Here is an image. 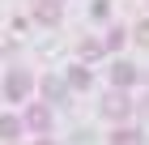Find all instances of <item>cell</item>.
<instances>
[{"mask_svg":"<svg viewBox=\"0 0 149 145\" xmlns=\"http://www.w3.org/2000/svg\"><path fill=\"white\" fill-rule=\"evenodd\" d=\"M136 43H145V47H149V22H141V26H136Z\"/></svg>","mask_w":149,"mask_h":145,"instance_id":"10","label":"cell"},{"mask_svg":"<svg viewBox=\"0 0 149 145\" xmlns=\"http://www.w3.org/2000/svg\"><path fill=\"white\" fill-rule=\"evenodd\" d=\"M43 94H47V98H51V102H60V98H64V85L47 77V81H43Z\"/></svg>","mask_w":149,"mask_h":145,"instance_id":"8","label":"cell"},{"mask_svg":"<svg viewBox=\"0 0 149 145\" xmlns=\"http://www.w3.org/2000/svg\"><path fill=\"white\" fill-rule=\"evenodd\" d=\"M34 145H56V141H34Z\"/></svg>","mask_w":149,"mask_h":145,"instance_id":"11","label":"cell"},{"mask_svg":"<svg viewBox=\"0 0 149 145\" xmlns=\"http://www.w3.org/2000/svg\"><path fill=\"white\" fill-rule=\"evenodd\" d=\"M4 94H9L13 102H22L26 94H30V77H26V73H13V77L4 81Z\"/></svg>","mask_w":149,"mask_h":145,"instance_id":"3","label":"cell"},{"mask_svg":"<svg viewBox=\"0 0 149 145\" xmlns=\"http://www.w3.org/2000/svg\"><path fill=\"white\" fill-rule=\"evenodd\" d=\"M22 124H26V128H34V132H47V128H51V107H30Z\"/></svg>","mask_w":149,"mask_h":145,"instance_id":"2","label":"cell"},{"mask_svg":"<svg viewBox=\"0 0 149 145\" xmlns=\"http://www.w3.org/2000/svg\"><path fill=\"white\" fill-rule=\"evenodd\" d=\"M68 85H72V90H90V68H85V64L68 68Z\"/></svg>","mask_w":149,"mask_h":145,"instance_id":"5","label":"cell"},{"mask_svg":"<svg viewBox=\"0 0 149 145\" xmlns=\"http://www.w3.org/2000/svg\"><path fill=\"white\" fill-rule=\"evenodd\" d=\"M111 145H141V132H132V128H115V132H111Z\"/></svg>","mask_w":149,"mask_h":145,"instance_id":"7","label":"cell"},{"mask_svg":"<svg viewBox=\"0 0 149 145\" xmlns=\"http://www.w3.org/2000/svg\"><path fill=\"white\" fill-rule=\"evenodd\" d=\"M111 81H115V90H128L136 81V68L132 64H111Z\"/></svg>","mask_w":149,"mask_h":145,"instance_id":"4","label":"cell"},{"mask_svg":"<svg viewBox=\"0 0 149 145\" xmlns=\"http://www.w3.org/2000/svg\"><path fill=\"white\" fill-rule=\"evenodd\" d=\"M17 132H22V120H17V115H0V137H4V141H13Z\"/></svg>","mask_w":149,"mask_h":145,"instance_id":"6","label":"cell"},{"mask_svg":"<svg viewBox=\"0 0 149 145\" xmlns=\"http://www.w3.org/2000/svg\"><path fill=\"white\" fill-rule=\"evenodd\" d=\"M98 56H102V47H98V43H81V60H85V64L98 60Z\"/></svg>","mask_w":149,"mask_h":145,"instance_id":"9","label":"cell"},{"mask_svg":"<svg viewBox=\"0 0 149 145\" xmlns=\"http://www.w3.org/2000/svg\"><path fill=\"white\" fill-rule=\"evenodd\" d=\"M102 115H107V120H128V115H132V98H128V94H119V90H115V94H107Z\"/></svg>","mask_w":149,"mask_h":145,"instance_id":"1","label":"cell"}]
</instances>
